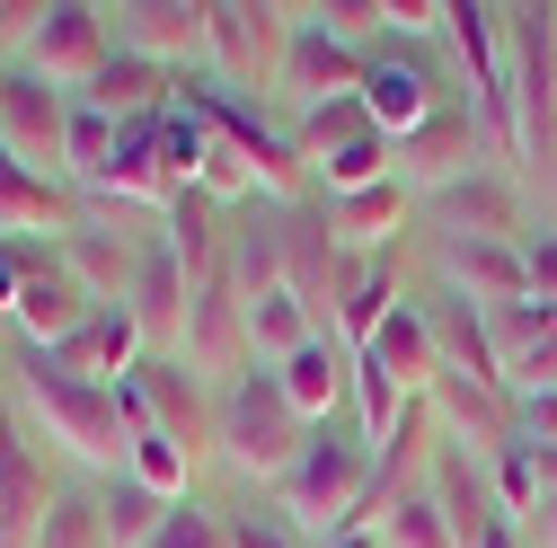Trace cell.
Segmentation results:
<instances>
[{
    "instance_id": "11",
    "label": "cell",
    "mask_w": 557,
    "mask_h": 548,
    "mask_svg": "<svg viewBox=\"0 0 557 548\" xmlns=\"http://www.w3.org/2000/svg\"><path fill=\"white\" fill-rule=\"evenodd\" d=\"M274 231H284V292L319 319V336H336V292H345V257L336 231H327V203H293V213H274Z\"/></svg>"
},
{
    "instance_id": "33",
    "label": "cell",
    "mask_w": 557,
    "mask_h": 548,
    "mask_svg": "<svg viewBox=\"0 0 557 548\" xmlns=\"http://www.w3.org/2000/svg\"><path fill=\"white\" fill-rule=\"evenodd\" d=\"M363 133H372L363 98H327V107H301V124H293V151H301V169H319V160H336L345 142H363Z\"/></svg>"
},
{
    "instance_id": "49",
    "label": "cell",
    "mask_w": 557,
    "mask_h": 548,
    "mask_svg": "<svg viewBox=\"0 0 557 548\" xmlns=\"http://www.w3.org/2000/svg\"><path fill=\"white\" fill-rule=\"evenodd\" d=\"M0 89H10V72H0Z\"/></svg>"
},
{
    "instance_id": "8",
    "label": "cell",
    "mask_w": 557,
    "mask_h": 548,
    "mask_svg": "<svg viewBox=\"0 0 557 548\" xmlns=\"http://www.w3.org/2000/svg\"><path fill=\"white\" fill-rule=\"evenodd\" d=\"M0 151L36 177L72 186V98L36 72H10V89H0Z\"/></svg>"
},
{
    "instance_id": "25",
    "label": "cell",
    "mask_w": 557,
    "mask_h": 548,
    "mask_svg": "<svg viewBox=\"0 0 557 548\" xmlns=\"http://www.w3.org/2000/svg\"><path fill=\"white\" fill-rule=\"evenodd\" d=\"M81 107H98L107 124H151V115L177 107V72H160V62H143V53H115L107 72L81 89Z\"/></svg>"
},
{
    "instance_id": "44",
    "label": "cell",
    "mask_w": 557,
    "mask_h": 548,
    "mask_svg": "<svg viewBox=\"0 0 557 548\" xmlns=\"http://www.w3.org/2000/svg\"><path fill=\"white\" fill-rule=\"evenodd\" d=\"M451 0H389V36H434Z\"/></svg>"
},
{
    "instance_id": "32",
    "label": "cell",
    "mask_w": 557,
    "mask_h": 548,
    "mask_svg": "<svg viewBox=\"0 0 557 548\" xmlns=\"http://www.w3.org/2000/svg\"><path fill=\"white\" fill-rule=\"evenodd\" d=\"M310 336H319V319L293 301V292H265V301H248V354L274 372V363H293L301 346H310Z\"/></svg>"
},
{
    "instance_id": "38",
    "label": "cell",
    "mask_w": 557,
    "mask_h": 548,
    "mask_svg": "<svg viewBox=\"0 0 557 548\" xmlns=\"http://www.w3.org/2000/svg\"><path fill=\"white\" fill-rule=\"evenodd\" d=\"M36 548H107V522H98V496H53Z\"/></svg>"
},
{
    "instance_id": "3",
    "label": "cell",
    "mask_w": 557,
    "mask_h": 548,
    "mask_svg": "<svg viewBox=\"0 0 557 548\" xmlns=\"http://www.w3.org/2000/svg\"><path fill=\"white\" fill-rule=\"evenodd\" d=\"M301 451H310L301 407L284 398V381H274L265 363H248V372L213 398V460L239 469V477H257V487H274Z\"/></svg>"
},
{
    "instance_id": "13",
    "label": "cell",
    "mask_w": 557,
    "mask_h": 548,
    "mask_svg": "<svg viewBox=\"0 0 557 548\" xmlns=\"http://www.w3.org/2000/svg\"><path fill=\"white\" fill-rule=\"evenodd\" d=\"M486 346H496V381L505 398H540L557 389V301H505L486 310Z\"/></svg>"
},
{
    "instance_id": "16",
    "label": "cell",
    "mask_w": 557,
    "mask_h": 548,
    "mask_svg": "<svg viewBox=\"0 0 557 548\" xmlns=\"http://www.w3.org/2000/svg\"><path fill=\"white\" fill-rule=\"evenodd\" d=\"M89 292L72 284V265H62V248H36L27 257V292H18V319H10V336L18 346H36V354H53L62 336H81L89 327Z\"/></svg>"
},
{
    "instance_id": "18",
    "label": "cell",
    "mask_w": 557,
    "mask_h": 548,
    "mask_svg": "<svg viewBox=\"0 0 557 548\" xmlns=\"http://www.w3.org/2000/svg\"><path fill=\"white\" fill-rule=\"evenodd\" d=\"M186 301H195V274L177 265V248H169V239H151V248H143V265H133V301H124L151 354H177V336H186Z\"/></svg>"
},
{
    "instance_id": "36",
    "label": "cell",
    "mask_w": 557,
    "mask_h": 548,
    "mask_svg": "<svg viewBox=\"0 0 557 548\" xmlns=\"http://www.w3.org/2000/svg\"><path fill=\"white\" fill-rule=\"evenodd\" d=\"M124 477H143V487H151V496H169V505H186V496H195V460H186L169 434H151V425L133 434V469H124Z\"/></svg>"
},
{
    "instance_id": "50",
    "label": "cell",
    "mask_w": 557,
    "mask_h": 548,
    "mask_svg": "<svg viewBox=\"0 0 557 548\" xmlns=\"http://www.w3.org/2000/svg\"><path fill=\"white\" fill-rule=\"evenodd\" d=\"M0 425H10V416H0Z\"/></svg>"
},
{
    "instance_id": "14",
    "label": "cell",
    "mask_w": 557,
    "mask_h": 548,
    "mask_svg": "<svg viewBox=\"0 0 557 548\" xmlns=\"http://www.w3.org/2000/svg\"><path fill=\"white\" fill-rule=\"evenodd\" d=\"M124 53L160 62V72L195 80V62H213V36H203V0H133V10H107Z\"/></svg>"
},
{
    "instance_id": "20",
    "label": "cell",
    "mask_w": 557,
    "mask_h": 548,
    "mask_svg": "<svg viewBox=\"0 0 557 548\" xmlns=\"http://www.w3.org/2000/svg\"><path fill=\"white\" fill-rule=\"evenodd\" d=\"M45 513H53L45 451L27 443V425H0V548H36Z\"/></svg>"
},
{
    "instance_id": "45",
    "label": "cell",
    "mask_w": 557,
    "mask_h": 548,
    "mask_svg": "<svg viewBox=\"0 0 557 548\" xmlns=\"http://www.w3.org/2000/svg\"><path fill=\"white\" fill-rule=\"evenodd\" d=\"M36 18H45V0H0V45H18V53H27Z\"/></svg>"
},
{
    "instance_id": "48",
    "label": "cell",
    "mask_w": 557,
    "mask_h": 548,
    "mask_svg": "<svg viewBox=\"0 0 557 548\" xmlns=\"http://www.w3.org/2000/svg\"><path fill=\"white\" fill-rule=\"evenodd\" d=\"M548 27H557V0H548Z\"/></svg>"
},
{
    "instance_id": "23",
    "label": "cell",
    "mask_w": 557,
    "mask_h": 548,
    "mask_svg": "<svg viewBox=\"0 0 557 548\" xmlns=\"http://www.w3.org/2000/svg\"><path fill=\"white\" fill-rule=\"evenodd\" d=\"M274 381H284V398L301 407V425H336L345 407H355V354H345L336 336H310L293 363H274Z\"/></svg>"
},
{
    "instance_id": "4",
    "label": "cell",
    "mask_w": 557,
    "mask_h": 548,
    "mask_svg": "<svg viewBox=\"0 0 557 548\" xmlns=\"http://www.w3.org/2000/svg\"><path fill=\"white\" fill-rule=\"evenodd\" d=\"M496 18H505V89H513V177L531 195L557 169V27L531 0Z\"/></svg>"
},
{
    "instance_id": "6",
    "label": "cell",
    "mask_w": 557,
    "mask_h": 548,
    "mask_svg": "<svg viewBox=\"0 0 557 548\" xmlns=\"http://www.w3.org/2000/svg\"><path fill=\"white\" fill-rule=\"evenodd\" d=\"M124 398H133V416H143L151 434H169L195 469L213 460V389H203L177 354H143V363H133V381H124Z\"/></svg>"
},
{
    "instance_id": "30",
    "label": "cell",
    "mask_w": 557,
    "mask_h": 548,
    "mask_svg": "<svg viewBox=\"0 0 557 548\" xmlns=\"http://www.w3.org/2000/svg\"><path fill=\"white\" fill-rule=\"evenodd\" d=\"M222 274H231V292H239V301L284 292V231H274V213H257L248 231H231V257H222Z\"/></svg>"
},
{
    "instance_id": "22",
    "label": "cell",
    "mask_w": 557,
    "mask_h": 548,
    "mask_svg": "<svg viewBox=\"0 0 557 548\" xmlns=\"http://www.w3.org/2000/svg\"><path fill=\"white\" fill-rule=\"evenodd\" d=\"M143 354H151V346H143V327H133V310H89V327L53 346L62 372H72V381H98V389H124Z\"/></svg>"
},
{
    "instance_id": "17",
    "label": "cell",
    "mask_w": 557,
    "mask_h": 548,
    "mask_svg": "<svg viewBox=\"0 0 557 548\" xmlns=\"http://www.w3.org/2000/svg\"><path fill=\"white\" fill-rule=\"evenodd\" d=\"M443 107H451V98H443V80H434L416 53H398V45H381V53H372V72H363V115L389 133V142H398V133H416L425 115H443Z\"/></svg>"
},
{
    "instance_id": "28",
    "label": "cell",
    "mask_w": 557,
    "mask_h": 548,
    "mask_svg": "<svg viewBox=\"0 0 557 548\" xmlns=\"http://www.w3.org/2000/svg\"><path fill=\"white\" fill-rule=\"evenodd\" d=\"M160 239L177 248V265L195 274V284H213V274H222V257H231V231H222V203L203 195V186H186V195L169 203V222H160Z\"/></svg>"
},
{
    "instance_id": "46",
    "label": "cell",
    "mask_w": 557,
    "mask_h": 548,
    "mask_svg": "<svg viewBox=\"0 0 557 548\" xmlns=\"http://www.w3.org/2000/svg\"><path fill=\"white\" fill-rule=\"evenodd\" d=\"M319 548H381V531H363V522H355V531H336V539H319Z\"/></svg>"
},
{
    "instance_id": "39",
    "label": "cell",
    "mask_w": 557,
    "mask_h": 548,
    "mask_svg": "<svg viewBox=\"0 0 557 548\" xmlns=\"http://www.w3.org/2000/svg\"><path fill=\"white\" fill-rule=\"evenodd\" d=\"M222 531H231V548H310L274 505H239V513H222Z\"/></svg>"
},
{
    "instance_id": "5",
    "label": "cell",
    "mask_w": 557,
    "mask_h": 548,
    "mask_svg": "<svg viewBox=\"0 0 557 548\" xmlns=\"http://www.w3.org/2000/svg\"><path fill=\"white\" fill-rule=\"evenodd\" d=\"M203 36H213V72L231 89H284L293 10H265V0H203Z\"/></svg>"
},
{
    "instance_id": "40",
    "label": "cell",
    "mask_w": 557,
    "mask_h": 548,
    "mask_svg": "<svg viewBox=\"0 0 557 548\" xmlns=\"http://www.w3.org/2000/svg\"><path fill=\"white\" fill-rule=\"evenodd\" d=\"M151 548H231V531H222V513H203V505L186 496V505L151 531Z\"/></svg>"
},
{
    "instance_id": "15",
    "label": "cell",
    "mask_w": 557,
    "mask_h": 548,
    "mask_svg": "<svg viewBox=\"0 0 557 548\" xmlns=\"http://www.w3.org/2000/svg\"><path fill=\"white\" fill-rule=\"evenodd\" d=\"M72 231H89V203L62 186V177H36V169H18L10 151H0V239H45V248H62Z\"/></svg>"
},
{
    "instance_id": "12",
    "label": "cell",
    "mask_w": 557,
    "mask_h": 548,
    "mask_svg": "<svg viewBox=\"0 0 557 548\" xmlns=\"http://www.w3.org/2000/svg\"><path fill=\"white\" fill-rule=\"evenodd\" d=\"M425 213L443 222V239H505V248L531 239V195H522L513 169H478V177L425 195Z\"/></svg>"
},
{
    "instance_id": "47",
    "label": "cell",
    "mask_w": 557,
    "mask_h": 548,
    "mask_svg": "<svg viewBox=\"0 0 557 548\" xmlns=\"http://www.w3.org/2000/svg\"><path fill=\"white\" fill-rule=\"evenodd\" d=\"M478 548H531V539H522V531H513V522H496V531H486V539H478Z\"/></svg>"
},
{
    "instance_id": "10",
    "label": "cell",
    "mask_w": 557,
    "mask_h": 548,
    "mask_svg": "<svg viewBox=\"0 0 557 548\" xmlns=\"http://www.w3.org/2000/svg\"><path fill=\"white\" fill-rule=\"evenodd\" d=\"M177 363L203 381V389H231L257 354H248V301L231 292V274H213V284H195V301H186V336H177Z\"/></svg>"
},
{
    "instance_id": "37",
    "label": "cell",
    "mask_w": 557,
    "mask_h": 548,
    "mask_svg": "<svg viewBox=\"0 0 557 548\" xmlns=\"http://www.w3.org/2000/svg\"><path fill=\"white\" fill-rule=\"evenodd\" d=\"M381 548H460L451 539V522H443V505L416 487V496H398L389 513H381Z\"/></svg>"
},
{
    "instance_id": "41",
    "label": "cell",
    "mask_w": 557,
    "mask_h": 548,
    "mask_svg": "<svg viewBox=\"0 0 557 548\" xmlns=\"http://www.w3.org/2000/svg\"><path fill=\"white\" fill-rule=\"evenodd\" d=\"M45 239H0V327L18 319V292H27V257H36Z\"/></svg>"
},
{
    "instance_id": "27",
    "label": "cell",
    "mask_w": 557,
    "mask_h": 548,
    "mask_svg": "<svg viewBox=\"0 0 557 548\" xmlns=\"http://www.w3.org/2000/svg\"><path fill=\"white\" fill-rule=\"evenodd\" d=\"M407 186L389 177V186H363V195H336L327 203V231H336V248L345 257H389L398 248V231H407Z\"/></svg>"
},
{
    "instance_id": "2",
    "label": "cell",
    "mask_w": 557,
    "mask_h": 548,
    "mask_svg": "<svg viewBox=\"0 0 557 548\" xmlns=\"http://www.w3.org/2000/svg\"><path fill=\"white\" fill-rule=\"evenodd\" d=\"M372 460H381V451H372L355 425H345V416H336V425H310V451L265 487V505L319 548V539H336V531H355V522H363Z\"/></svg>"
},
{
    "instance_id": "9",
    "label": "cell",
    "mask_w": 557,
    "mask_h": 548,
    "mask_svg": "<svg viewBox=\"0 0 557 548\" xmlns=\"http://www.w3.org/2000/svg\"><path fill=\"white\" fill-rule=\"evenodd\" d=\"M478 169H496V142H486V124L469 115V107H443V115H425L416 133H398V186L407 195H443V186H460V177H478Z\"/></svg>"
},
{
    "instance_id": "43",
    "label": "cell",
    "mask_w": 557,
    "mask_h": 548,
    "mask_svg": "<svg viewBox=\"0 0 557 548\" xmlns=\"http://www.w3.org/2000/svg\"><path fill=\"white\" fill-rule=\"evenodd\" d=\"M513 434H531L540 451H557V389H540V398L513 407Z\"/></svg>"
},
{
    "instance_id": "1",
    "label": "cell",
    "mask_w": 557,
    "mask_h": 548,
    "mask_svg": "<svg viewBox=\"0 0 557 548\" xmlns=\"http://www.w3.org/2000/svg\"><path fill=\"white\" fill-rule=\"evenodd\" d=\"M10 372H18V407H27V425H36L53 451H72V460L98 469V477H124V469H133V434H143V416H133V398H124V389L72 381L53 354L18 346V336H10Z\"/></svg>"
},
{
    "instance_id": "29",
    "label": "cell",
    "mask_w": 557,
    "mask_h": 548,
    "mask_svg": "<svg viewBox=\"0 0 557 548\" xmlns=\"http://www.w3.org/2000/svg\"><path fill=\"white\" fill-rule=\"evenodd\" d=\"M363 354H372V363H381V372H389V381H398L407 398H425V389L443 381V354H434V327H425V310H416V301H407V310H398V319H389V327L372 336Z\"/></svg>"
},
{
    "instance_id": "34",
    "label": "cell",
    "mask_w": 557,
    "mask_h": 548,
    "mask_svg": "<svg viewBox=\"0 0 557 548\" xmlns=\"http://www.w3.org/2000/svg\"><path fill=\"white\" fill-rule=\"evenodd\" d=\"M389 169H398V142H389V133L372 124L363 142H345V151H336V160H319L310 177H319V186H327V203H336V195H363V186H389Z\"/></svg>"
},
{
    "instance_id": "19",
    "label": "cell",
    "mask_w": 557,
    "mask_h": 548,
    "mask_svg": "<svg viewBox=\"0 0 557 548\" xmlns=\"http://www.w3.org/2000/svg\"><path fill=\"white\" fill-rule=\"evenodd\" d=\"M363 72H372V53L336 45V36H327V27H310V18H293L284 98H301V107H327V98H363Z\"/></svg>"
},
{
    "instance_id": "35",
    "label": "cell",
    "mask_w": 557,
    "mask_h": 548,
    "mask_svg": "<svg viewBox=\"0 0 557 548\" xmlns=\"http://www.w3.org/2000/svg\"><path fill=\"white\" fill-rule=\"evenodd\" d=\"M293 18L327 27L336 45H355V53H381V36H389V0H310V10H293Z\"/></svg>"
},
{
    "instance_id": "31",
    "label": "cell",
    "mask_w": 557,
    "mask_h": 548,
    "mask_svg": "<svg viewBox=\"0 0 557 548\" xmlns=\"http://www.w3.org/2000/svg\"><path fill=\"white\" fill-rule=\"evenodd\" d=\"M177 505L169 496H151L143 477H107L98 487V522H107V548H151V531L169 522Z\"/></svg>"
},
{
    "instance_id": "21",
    "label": "cell",
    "mask_w": 557,
    "mask_h": 548,
    "mask_svg": "<svg viewBox=\"0 0 557 548\" xmlns=\"http://www.w3.org/2000/svg\"><path fill=\"white\" fill-rule=\"evenodd\" d=\"M434 265H443V284H451V292H469L478 310H505V301H531V274H522V248H505V239H443V248H434Z\"/></svg>"
},
{
    "instance_id": "42",
    "label": "cell",
    "mask_w": 557,
    "mask_h": 548,
    "mask_svg": "<svg viewBox=\"0 0 557 548\" xmlns=\"http://www.w3.org/2000/svg\"><path fill=\"white\" fill-rule=\"evenodd\" d=\"M522 274H531V301H557V231L522 239Z\"/></svg>"
},
{
    "instance_id": "24",
    "label": "cell",
    "mask_w": 557,
    "mask_h": 548,
    "mask_svg": "<svg viewBox=\"0 0 557 548\" xmlns=\"http://www.w3.org/2000/svg\"><path fill=\"white\" fill-rule=\"evenodd\" d=\"M398 310H407V301H398V248H389V257H355V265H345V292H336V346L363 354Z\"/></svg>"
},
{
    "instance_id": "7",
    "label": "cell",
    "mask_w": 557,
    "mask_h": 548,
    "mask_svg": "<svg viewBox=\"0 0 557 548\" xmlns=\"http://www.w3.org/2000/svg\"><path fill=\"white\" fill-rule=\"evenodd\" d=\"M115 62V45H107V10H89V0H45V18H36V36H27V53H18V72H36V80H53L62 98H81L98 72Z\"/></svg>"
},
{
    "instance_id": "26",
    "label": "cell",
    "mask_w": 557,
    "mask_h": 548,
    "mask_svg": "<svg viewBox=\"0 0 557 548\" xmlns=\"http://www.w3.org/2000/svg\"><path fill=\"white\" fill-rule=\"evenodd\" d=\"M62 265H72V284H81L98 310H124V301H133V265H143V248H133L124 231H107V222H89V231L62 239Z\"/></svg>"
}]
</instances>
